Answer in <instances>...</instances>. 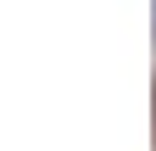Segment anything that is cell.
Instances as JSON below:
<instances>
[{"label":"cell","mask_w":156,"mask_h":151,"mask_svg":"<svg viewBox=\"0 0 156 151\" xmlns=\"http://www.w3.org/2000/svg\"><path fill=\"white\" fill-rule=\"evenodd\" d=\"M151 134H156V90H151Z\"/></svg>","instance_id":"6da1fadb"}]
</instances>
